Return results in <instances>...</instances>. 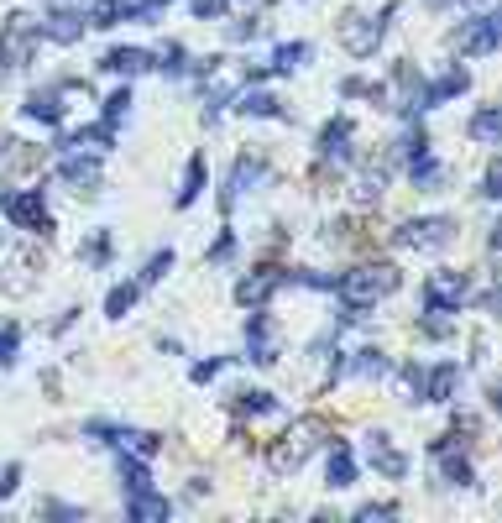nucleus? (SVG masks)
I'll use <instances>...</instances> for the list:
<instances>
[{
	"instance_id": "12",
	"label": "nucleus",
	"mask_w": 502,
	"mask_h": 523,
	"mask_svg": "<svg viewBox=\"0 0 502 523\" xmlns=\"http://www.w3.org/2000/svg\"><path fill=\"white\" fill-rule=\"evenodd\" d=\"M429 456H435V461H440V471H445V482H450V487H471V482H476V471H471V461H466V456H461V450H455V445H450V435H445V440H435V445H429Z\"/></svg>"
},
{
	"instance_id": "35",
	"label": "nucleus",
	"mask_w": 502,
	"mask_h": 523,
	"mask_svg": "<svg viewBox=\"0 0 502 523\" xmlns=\"http://www.w3.org/2000/svg\"><path fill=\"white\" fill-rule=\"evenodd\" d=\"M79 257H84V262H95V267H100V262L110 257V231H95V236H89V241H84V252H79Z\"/></svg>"
},
{
	"instance_id": "39",
	"label": "nucleus",
	"mask_w": 502,
	"mask_h": 523,
	"mask_svg": "<svg viewBox=\"0 0 502 523\" xmlns=\"http://www.w3.org/2000/svg\"><path fill=\"white\" fill-rule=\"evenodd\" d=\"M225 6H231V0H194V16L210 21V16H225Z\"/></svg>"
},
{
	"instance_id": "7",
	"label": "nucleus",
	"mask_w": 502,
	"mask_h": 523,
	"mask_svg": "<svg viewBox=\"0 0 502 523\" xmlns=\"http://www.w3.org/2000/svg\"><path fill=\"white\" fill-rule=\"evenodd\" d=\"M466 293H471V278H466V272H435V278L424 283V309L450 314V309L466 304Z\"/></svg>"
},
{
	"instance_id": "21",
	"label": "nucleus",
	"mask_w": 502,
	"mask_h": 523,
	"mask_svg": "<svg viewBox=\"0 0 502 523\" xmlns=\"http://www.w3.org/2000/svg\"><path fill=\"white\" fill-rule=\"evenodd\" d=\"M58 173H63V184H74V189H95L100 184V163H95V157H84V152H68Z\"/></svg>"
},
{
	"instance_id": "17",
	"label": "nucleus",
	"mask_w": 502,
	"mask_h": 523,
	"mask_svg": "<svg viewBox=\"0 0 502 523\" xmlns=\"http://www.w3.org/2000/svg\"><path fill=\"white\" fill-rule=\"evenodd\" d=\"M367 461H372L382 476H393V482H398V476H408V461H403V450H398L393 440H387V435H372V445H367Z\"/></svg>"
},
{
	"instance_id": "20",
	"label": "nucleus",
	"mask_w": 502,
	"mask_h": 523,
	"mask_svg": "<svg viewBox=\"0 0 502 523\" xmlns=\"http://www.w3.org/2000/svg\"><path fill=\"white\" fill-rule=\"evenodd\" d=\"M262 173H267V168L257 163V157H241V163L231 168V184H225V210H231V204H236L246 189H257V184H262Z\"/></svg>"
},
{
	"instance_id": "22",
	"label": "nucleus",
	"mask_w": 502,
	"mask_h": 523,
	"mask_svg": "<svg viewBox=\"0 0 502 523\" xmlns=\"http://www.w3.org/2000/svg\"><path fill=\"white\" fill-rule=\"evenodd\" d=\"M335 377H387L382 351H356L351 361H335Z\"/></svg>"
},
{
	"instance_id": "31",
	"label": "nucleus",
	"mask_w": 502,
	"mask_h": 523,
	"mask_svg": "<svg viewBox=\"0 0 502 523\" xmlns=\"http://www.w3.org/2000/svg\"><path fill=\"white\" fill-rule=\"evenodd\" d=\"M136 293H142V283H121V288H110V299H105V314H110V320H126V309L136 304Z\"/></svg>"
},
{
	"instance_id": "11",
	"label": "nucleus",
	"mask_w": 502,
	"mask_h": 523,
	"mask_svg": "<svg viewBox=\"0 0 502 523\" xmlns=\"http://www.w3.org/2000/svg\"><path fill=\"white\" fill-rule=\"evenodd\" d=\"M246 356L262 361V367L278 361V330H272L267 314H251V320H246Z\"/></svg>"
},
{
	"instance_id": "29",
	"label": "nucleus",
	"mask_w": 502,
	"mask_h": 523,
	"mask_svg": "<svg viewBox=\"0 0 502 523\" xmlns=\"http://www.w3.org/2000/svg\"><path fill=\"white\" fill-rule=\"evenodd\" d=\"M304 58H309V42H283V48L272 53L267 68H272V74H293V68H299Z\"/></svg>"
},
{
	"instance_id": "47",
	"label": "nucleus",
	"mask_w": 502,
	"mask_h": 523,
	"mask_svg": "<svg viewBox=\"0 0 502 523\" xmlns=\"http://www.w3.org/2000/svg\"><path fill=\"white\" fill-rule=\"evenodd\" d=\"M424 6H471V0H424Z\"/></svg>"
},
{
	"instance_id": "38",
	"label": "nucleus",
	"mask_w": 502,
	"mask_h": 523,
	"mask_svg": "<svg viewBox=\"0 0 502 523\" xmlns=\"http://www.w3.org/2000/svg\"><path fill=\"white\" fill-rule=\"evenodd\" d=\"M424 335H429V340H445V335H450V320H445V314H435V309H429V320H424Z\"/></svg>"
},
{
	"instance_id": "26",
	"label": "nucleus",
	"mask_w": 502,
	"mask_h": 523,
	"mask_svg": "<svg viewBox=\"0 0 502 523\" xmlns=\"http://www.w3.org/2000/svg\"><path fill=\"white\" fill-rule=\"evenodd\" d=\"M121 487H126V492H142V487H152L147 456H126V450H121Z\"/></svg>"
},
{
	"instance_id": "18",
	"label": "nucleus",
	"mask_w": 502,
	"mask_h": 523,
	"mask_svg": "<svg viewBox=\"0 0 502 523\" xmlns=\"http://www.w3.org/2000/svg\"><path fill=\"white\" fill-rule=\"evenodd\" d=\"M319 157L325 163H351V121H330L319 131Z\"/></svg>"
},
{
	"instance_id": "23",
	"label": "nucleus",
	"mask_w": 502,
	"mask_h": 523,
	"mask_svg": "<svg viewBox=\"0 0 502 523\" xmlns=\"http://www.w3.org/2000/svg\"><path fill=\"white\" fill-rule=\"evenodd\" d=\"M100 68H110V74H142V68H152V53H142V48H110L105 53V63Z\"/></svg>"
},
{
	"instance_id": "8",
	"label": "nucleus",
	"mask_w": 502,
	"mask_h": 523,
	"mask_svg": "<svg viewBox=\"0 0 502 523\" xmlns=\"http://www.w3.org/2000/svg\"><path fill=\"white\" fill-rule=\"evenodd\" d=\"M497 42H502V21L497 16H471V21H461V32H455V48L471 53V58L497 53Z\"/></svg>"
},
{
	"instance_id": "43",
	"label": "nucleus",
	"mask_w": 502,
	"mask_h": 523,
	"mask_svg": "<svg viewBox=\"0 0 502 523\" xmlns=\"http://www.w3.org/2000/svg\"><path fill=\"white\" fill-rule=\"evenodd\" d=\"M231 252H236V236L225 231V236H220V241L210 246V262H225V257H231Z\"/></svg>"
},
{
	"instance_id": "2",
	"label": "nucleus",
	"mask_w": 502,
	"mask_h": 523,
	"mask_svg": "<svg viewBox=\"0 0 502 523\" xmlns=\"http://www.w3.org/2000/svg\"><path fill=\"white\" fill-rule=\"evenodd\" d=\"M37 37H42V21H32L27 11H16L6 27H0V63H6V68H27Z\"/></svg>"
},
{
	"instance_id": "46",
	"label": "nucleus",
	"mask_w": 502,
	"mask_h": 523,
	"mask_svg": "<svg viewBox=\"0 0 502 523\" xmlns=\"http://www.w3.org/2000/svg\"><path fill=\"white\" fill-rule=\"evenodd\" d=\"M497 184H502V173H497V163H492V168H487V178H482V194H487V199H497V194H502Z\"/></svg>"
},
{
	"instance_id": "16",
	"label": "nucleus",
	"mask_w": 502,
	"mask_h": 523,
	"mask_svg": "<svg viewBox=\"0 0 502 523\" xmlns=\"http://www.w3.org/2000/svg\"><path fill=\"white\" fill-rule=\"evenodd\" d=\"M466 84H471L466 68H450V74H440L435 84L419 89V110H424V105H445V100H455V95H466Z\"/></svg>"
},
{
	"instance_id": "34",
	"label": "nucleus",
	"mask_w": 502,
	"mask_h": 523,
	"mask_svg": "<svg viewBox=\"0 0 502 523\" xmlns=\"http://www.w3.org/2000/svg\"><path fill=\"white\" fill-rule=\"evenodd\" d=\"M131 116V89H116V95L105 100V126H121Z\"/></svg>"
},
{
	"instance_id": "13",
	"label": "nucleus",
	"mask_w": 502,
	"mask_h": 523,
	"mask_svg": "<svg viewBox=\"0 0 502 523\" xmlns=\"http://www.w3.org/2000/svg\"><path fill=\"white\" fill-rule=\"evenodd\" d=\"M21 110H27L32 121H42V126H58V121H63V84L32 89V95H27V105H21Z\"/></svg>"
},
{
	"instance_id": "44",
	"label": "nucleus",
	"mask_w": 502,
	"mask_h": 523,
	"mask_svg": "<svg viewBox=\"0 0 502 523\" xmlns=\"http://www.w3.org/2000/svg\"><path fill=\"white\" fill-rule=\"evenodd\" d=\"M220 367H225V361H220V356H210V361H199V367H194V382H210V377H215Z\"/></svg>"
},
{
	"instance_id": "4",
	"label": "nucleus",
	"mask_w": 502,
	"mask_h": 523,
	"mask_svg": "<svg viewBox=\"0 0 502 523\" xmlns=\"http://www.w3.org/2000/svg\"><path fill=\"white\" fill-rule=\"evenodd\" d=\"M408 388H414V398L424 403H450L455 398V382H461V367L455 361H445V367H408Z\"/></svg>"
},
{
	"instance_id": "9",
	"label": "nucleus",
	"mask_w": 502,
	"mask_h": 523,
	"mask_svg": "<svg viewBox=\"0 0 502 523\" xmlns=\"http://www.w3.org/2000/svg\"><path fill=\"white\" fill-rule=\"evenodd\" d=\"M387 16H393V11H382V16H351L346 27H340V42H346L356 58H372L377 42H382V32H387Z\"/></svg>"
},
{
	"instance_id": "3",
	"label": "nucleus",
	"mask_w": 502,
	"mask_h": 523,
	"mask_svg": "<svg viewBox=\"0 0 502 523\" xmlns=\"http://www.w3.org/2000/svg\"><path fill=\"white\" fill-rule=\"evenodd\" d=\"M0 210L16 231H48V204H42V189H6L0 194Z\"/></svg>"
},
{
	"instance_id": "40",
	"label": "nucleus",
	"mask_w": 502,
	"mask_h": 523,
	"mask_svg": "<svg viewBox=\"0 0 502 523\" xmlns=\"http://www.w3.org/2000/svg\"><path fill=\"white\" fill-rule=\"evenodd\" d=\"M393 513H398L393 503H367V508H361L356 518H361V523H377V518H393Z\"/></svg>"
},
{
	"instance_id": "6",
	"label": "nucleus",
	"mask_w": 502,
	"mask_h": 523,
	"mask_svg": "<svg viewBox=\"0 0 502 523\" xmlns=\"http://www.w3.org/2000/svg\"><path fill=\"white\" fill-rule=\"evenodd\" d=\"M314 435H319V424H299V429H288V435L272 445V471L278 476H288V471H299L304 461H309V450H314Z\"/></svg>"
},
{
	"instance_id": "30",
	"label": "nucleus",
	"mask_w": 502,
	"mask_h": 523,
	"mask_svg": "<svg viewBox=\"0 0 502 523\" xmlns=\"http://www.w3.org/2000/svg\"><path fill=\"white\" fill-rule=\"evenodd\" d=\"M236 110H241V116H283V105L272 100V95H262V89H246Z\"/></svg>"
},
{
	"instance_id": "36",
	"label": "nucleus",
	"mask_w": 502,
	"mask_h": 523,
	"mask_svg": "<svg viewBox=\"0 0 502 523\" xmlns=\"http://www.w3.org/2000/svg\"><path fill=\"white\" fill-rule=\"evenodd\" d=\"M163 272H173V252H157V257L142 267V278H136V283L147 288V283H157V278H163Z\"/></svg>"
},
{
	"instance_id": "33",
	"label": "nucleus",
	"mask_w": 502,
	"mask_h": 523,
	"mask_svg": "<svg viewBox=\"0 0 502 523\" xmlns=\"http://www.w3.org/2000/svg\"><path fill=\"white\" fill-rule=\"evenodd\" d=\"M157 68H163V74H189V53L178 48V42H168V48L157 53Z\"/></svg>"
},
{
	"instance_id": "37",
	"label": "nucleus",
	"mask_w": 502,
	"mask_h": 523,
	"mask_svg": "<svg viewBox=\"0 0 502 523\" xmlns=\"http://www.w3.org/2000/svg\"><path fill=\"white\" fill-rule=\"evenodd\" d=\"M16 346H21V330L6 325V330H0V367H11V361H16Z\"/></svg>"
},
{
	"instance_id": "28",
	"label": "nucleus",
	"mask_w": 502,
	"mask_h": 523,
	"mask_svg": "<svg viewBox=\"0 0 502 523\" xmlns=\"http://www.w3.org/2000/svg\"><path fill=\"white\" fill-rule=\"evenodd\" d=\"M231 403H236V414H251V419H257V414H272V408H278V398L262 393V388H241Z\"/></svg>"
},
{
	"instance_id": "24",
	"label": "nucleus",
	"mask_w": 502,
	"mask_h": 523,
	"mask_svg": "<svg viewBox=\"0 0 502 523\" xmlns=\"http://www.w3.org/2000/svg\"><path fill=\"white\" fill-rule=\"evenodd\" d=\"M110 142H116V126H89V131H74V136H68V142H63V152H105Z\"/></svg>"
},
{
	"instance_id": "27",
	"label": "nucleus",
	"mask_w": 502,
	"mask_h": 523,
	"mask_svg": "<svg viewBox=\"0 0 502 523\" xmlns=\"http://www.w3.org/2000/svg\"><path fill=\"white\" fill-rule=\"evenodd\" d=\"M471 136H476V142H497V136H502V110L497 105L476 110V116H471Z\"/></svg>"
},
{
	"instance_id": "45",
	"label": "nucleus",
	"mask_w": 502,
	"mask_h": 523,
	"mask_svg": "<svg viewBox=\"0 0 502 523\" xmlns=\"http://www.w3.org/2000/svg\"><path fill=\"white\" fill-rule=\"evenodd\" d=\"M257 32H262V21H251V16H246V21H236V27H231V37H236V42L257 37Z\"/></svg>"
},
{
	"instance_id": "1",
	"label": "nucleus",
	"mask_w": 502,
	"mask_h": 523,
	"mask_svg": "<svg viewBox=\"0 0 502 523\" xmlns=\"http://www.w3.org/2000/svg\"><path fill=\"white\" fill-rule=\"evenodd\" d=\"M393 288H398V267H387V262H367V267H351L346 278H335V293H340V304H346V320H356L361 309L387 299Z\"/></svg>"
},
{
	"instance_id": "42",
	"label": "nucleus",
	"mask_w": 502,
	"mask_h": 523,
	"mask_svg": "<svg viewBox=\"0 0 502 523\" xmlns=\"http://www.w3.org/2000/svg\"><path fill=\"white\" fill-rule=\"evenodd\" d=\"M16 482H21V466H6V471H0V503L16 492Z\"/></svg>"
},
{
	"instance_id": "32",
	"label": "nucleus",
	"mask_w": 502,
	"mask_h": 523,
	"mask_svg": "<svg viewBox=\"0 0 502 523\" xmlns=\"http://www.w3.org/2000/svg\"><path fill=\"white\" fill-rule=\"evenodd\" d=\"M204 189V157H189V173H184V189H178V204H194Z\"/></svg>"
},
{
	"instance_id": "5",
	"label": "nucleus",
	"mask_w": 502,
	"mask_h": 523,
	"mask_svg": "<svg viewBox=\"0 0 502 523\" xmlns=\"http://www.w3.org/2000/svg\"><path fill=\"white\" fill-rule=\"evenodd\" d=\"M450 241H455V220H445V215L408 220L398 231V246H408V252H445Z\"/></svg>"
},
{
	"instance_id": "41",
	"label": "nucleus",
	"mask_w": 502,
	"mask_h": 523,
	"mask_svg": "<svg viewBox=\"0 0 502 523\" xmlns=\"http://www.w3.org/2000/svg\"><path fill=\"white\" fill-rule=\"evenodd\" d=\"M225 100H231V89H210V100H204V116H220V110H225Z\"/></svg>"
},
{
	"instance_id": "15",
	"label": "nucleus",
	"mask_w": 502,
	"mask_h": 523,
	"mask_svg": "<svg viewBox=\"0 0 502 523\" xmlns=\"http://www.w3.org/2000/svg\"><path fill=\"white\" fill-rule=\"evenodd\" d=\"M84 27H89V21H84V11H68V6H58L48 21H42V37H53V42H63V48H68V42H79V37H84Z\"/></svg>"
},
{
	"instance_id": "10",
	"label": "nucleus",
	"mask_w": 502,
	"mask_h": 523,
	"mask_svg": "<svg viewBox=\"0 0 502 523\" xmlns=\"http://www.w3.org/2000/svg\"><path fill=\"white\" fill-rule=\"evenodd\" d=\"M288 283H293V272H283V267H257L251 278H241V283H236V299H241V304H251V309H262V304L272 299V293L288 288Z\"/></svg>"
},
{
	"instance_id": "14",
	"label": "nucleus",
	"mask_w": 502,
	"mask_h": 523,
	"mask_svg": "<svg viewBox=\"0 0 502 523\" xmlns=\"http://www.w3.org/2000/svg\"><path fill=\"white\" fill-rule=\"evenodd\" d=\"M408 178H414L419 189H440L445 184V168H440V157L429 152V142L408 152Z\"/></svg>"
},
{
	"instance_id": "25",
	"label": "nucleus",
	"mask_w": 502,
	"mask_h": 523,
	"mask_svg": "<svg viewBox=\"0 0 502 523\" xmlns=\"http://www.w3.org/2000/svg\"><path fill=\"white\" fill-rule=\"evenodd\" d=\"M351 482H356V456H351L346 440H335V450H330V487H351Z\"/></svg>"
},
{
	"instance_id": "19",
	"label": "nucleus",
	"mask_w": 502,
	"mask_h": 523,
	"mask_svg": "<svg viewBox=\"0 0 502 523\" xmlns=\"http://www.w3.org/2000/svg\"><path fill=\"white\" fill-rule=\"evenodd\" d=\"M126 513H131L136 523H163V518H168V497H157L152 487L126 492Z\"/></svg>"
}]
</instances>
